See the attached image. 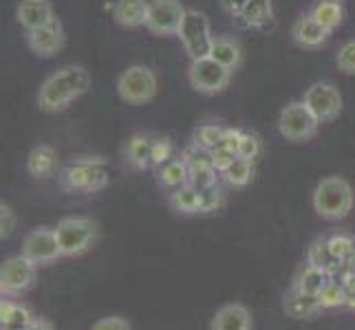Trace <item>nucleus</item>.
Here are the masks:
<instances>
[{
	"mask_svg": "<svg viewBox=\"0 0 355 330\" xmlns=\"http://www.w3.org/2000/svg\"><path fill=\"white\" fill-rule=\"evenodd\" d=\"M58 167V152L51 145L40 143L29 152L27 156V169L33 178H49L55 174Z\"/></svg>",
	"mask_w": 355,
	"mask_h": 330,
	"instance_id": "obj_19",
	"label": "nucleus"
},
{
	"mask_svg": "<svg viewBox=\"0 0 355 330\" xmlns=\"http://www.w3.org/2000/svg\"><path fill=\"white\" fill-rule=\"evenodd\" d=\"M53 229L60 242V249H62V258H78V255L87 253L95 244L97 234H100L95 220L84 216L62 218Z\"/></svg>",
	"mask_w": 355,
	"mask_h": 330,
	"instance_id": "obj_4",
	"label": "nucleus"
},
{
	"mask_svg": "<svg viewBox=\"0 0 355 330\" xmlns=\"http://www.w3.org/2000/svg\"><path fill=\"white\" fill-rule=\"evenodd\" d=\"M27 330H53V324L44 317H33V322L27 326Z\"/></svg>",
	"mask_w": 355,
	"mask_h": 330,
	"instance_id": "obj_44",
	"label": "nucleus"
},
{
	"mask_svg": "<svg viewBox=\"0 0 355 330\" xmlns=\"http://www.w3.org/2000/svg\"><path fill=\"white\" fill-rule=\"evenodd\" d=\"M210 330H252V313L243 304H223L212 315Z\"/></svg>",
	"mask_w": 355,
	"mask_h": 330,
	"instance_id": "obj_16",
	"label": "nucleus"
},
{
	"mask_svg": "<svg viewBox=\"0 0 355 330\" xmlns=\"http://www.w3.org/2000/svg\"><path fill=\"white\" fill-rule=\"evenodd\" d=\"M248 3L250 0H221V7L232 18H239L243 14V9L248 7Z\"/></svg>",
	"mask_w": 355,
	"mask_h": 330,
	"instance_id": "obj_43",
	"label": "nucleus"
},
{
	"mask_svg": "<svg viewBox=\"0 0 355 330\" xmlns=\"http://www.w3.org/2000/svg\"><path fill=\"white\" fill-rule=\"evenodd\" d=\"M27 46L31 48L33 55L44 57V59L58 55L64 46V29H62V24H60V20H53L51 24H46V27L27 31Z\"/></svg>",
	"mask_w": 355,
	"mask_h": 330,
	"instance_id": "obj_13",
	"label": "nucleus"
},
{
	"mask_svg": "<svg viewBox=\"0 0 355 330\" xmlns=\"http://www.w3.org/2000/svg\"><path fill=\"white\" fill-rule=\"evenodd\" d=\"M22 255L29 258L35 266L53 264L62 258V249L55 236V229L51 227H35L22 240Z\"/></svg>",
	"mask_w": 355,
	"mask_h": 330,
	"instance_id": "obj_10",
	"label": "nucleus"
},
{
	"mask_svg": "<svg viewBox=\"0 0 355 330\" xmlns=\"http://www.w3.org/2000/svg\"><path fill=\"white\" fill-rule=\"evenodd\" d=\"M33 322L29 309L11 300L0 302V328L3 330H22Z\"/></svg>",
	"mask_w": 355,
	"mask_h": 330,
	"instance_id": "obj_24",
	"label": "nucleus"
},
{
	"mask_svg": "<svg viewBox=\"0 0 355 330\" xmlns=\"http://www.w3.org/2000/svg\"><path fill=\"white\" fill-rule=\"evenodd\" d=\"M318 302H320L322 311H331V309H340L345 306V284L342 279H329V284L322 288V293L318 295Z\"/></svg>",
	"mask_w": 355,
	"mask_h": 330,
	"instance_id": "obj_31",
	"label": "nucleus"
},
{
	"mask_svg": "<svg viewBox=\"0 0 355 330\" xmlns=\"http://www.w3.org/2000/svg\"><path fill=\"white\" fill-rule=\"evenodd\" d=\"M329 279H331V273L324 271V268H318V266H311L307 264L300 271V275L296 277V286L298 291H302L304 295H313L318 297L322 293V288L329 284Z\"/></svg>",
	"mask_w": 355,
	"mask_h": 330,
	"instance_id": "obj_25",
	"label": "nucleus"
},
{
	"mask_svg": "<svg viewBox=\"0 0 355 330\" xmlns=\"http://www.w3.org/2000/svg\"><path fill=\"white\" fill-rule=\"evenodd\" d=\"M259 154H261V139L252 132H243V139L239 145V156L254 161V158H259Z\"/></svg>",
	"mask_w": 355,
	"mask_h": 330,
	"instance_id": "obj_37",
	"label": "nucleus"
},
{
	"mask_svg": "<svg viewBox=\"0 0 355 330\" xmlns=\"http://www.w3.org/2000/svg\"><path fill=\"white\" fill-rule=\"evenodd\" d=\"M150 0H117L113 5V18L119 27L139 29L146 27Z\"/></svg>",
	"mask_w": 355,
	"mask_h": 330,
	"instance_id": "obj_17",
	"label": "nucleus"
},
{
	"mask_svg": "<svg viewBox=\"0 0 355 330\" xmlns=\"http://www.w3.org/2000/svg\"><path fill=\"white\" fill-rule=\"evenodd\" d=\"M16 20L24 31H33L46 27L58 18L51 0H20L16 7Z\"/></svg>",
	"mask_w": 355,
	"mask_h": 330,
	"instance_id": "obj_14",
	"label": "nucleus"
},
{
	"mask_svg": "<svg viewBox=\"0 0 355 330\" xmlns=\"http://www.w3.org/2000/svg\"><path fill=\"white\" fill-rule=\"evenodd\" d=\"M210 57L216 59L218 64L227 66L230 71H236L243 53H241L239 42H234L232 38H214L212 48H210Z\"/></svg>",
	"mask_w": 355,
	"mask_h": 330,
	"instance_id": "obj_27",
	"label": "nucleus"
},
{
	"mask_svg": "<svg viewBox=\"0 0 355 330\" xmlns=\"http://www.w3.org/2000/svg\"><path fill=\"white\" fill-rule=\"evenodd\" d=\"M283 311L293 317V320H309V317L318 315L322 311L320 302L313 295H304L302 291H298L293 286L287 295L283 297Z\"/></svg>",
	"mask_w": 355,
	"mask_h": 330,
	"instance_id": "obj_18",
	"label": "nucleus"
},
{
	"mask_svg": "<svg viewBox=\"0 0 355 330\" xmlns=\"http://www.w3.org/2000/svg\"><path fill=\"white\" fill-rule=\"evenodd\" d=\"M241 139H243V130L239 128H225V134H223V141L221 145H225V148L234 150L239 154V145H241Z\"/></svg>",
	"mask_w": 355,
	"mask_h": 330,
	"instance_id": "obj_42",
	"label": "nucleus"
},
{
	"mask_svg": "<svg viewBox=\"0 0 355 330\" xmlns=\"http://www.w3.org/2000/svg\"><path fill=\"white\" fill-rule=\"evenodd\" d=\"M35 271H38V266L29 258H24L22 253L7 258L0 266V293H3V297H16L27 293L35 282Z\"/></svg>",
	"mask_w": 355,
	"mask_h": 330,
	"instance_id": "obj_9",
	"label": "nucleus"
},
{
	"mask_svg": "<svg viewBox=\"0 0 355 330\" xmlns=\"http://www.w3.org/2000/svg\"><path fill=\"white\" fill-rule=\"evenodd\" d=\"M91 330H132V326L124 320V317H117V315H111V317H102V320H97Z\"/></svg>",
	"mask_w": 355,
	"mask_h": 330,
	"instance_id": "obj_39",
	"label": "nucleus"
},
{
	"mask_svg": "<svg viewBox=\"0 0 355 330\" xmlns=\"http://www.w3.org/2000/svg\"><path fill=\"white\" fill-rule=\"evenodd\" d=\"M91 91V73L80 64H67L49 75L38 91V106L44 113H62Z\"/></svg>",
	"mask_w": 355,
	"mask_h": 330,
	"instance_id": "obj_1",
	"label": "nucleus"
},
{
	"mask_svg": "<svg viewBox=\"0 0 355 330\" xmlns=\"http://www.w3.org/2000/svg\"><path fill=\"white\" fill-rule=\"evenodd\" d=\"M177 35H179L183 48H186V53L190 55V59L210 55L214 35L210 29V20H207V16L201 14V11L186 9V16L181 20V27H179Z\"/></svg>",
	"mask_w": 355,
	"mask_h": 330,
	"instance_id": "obj_6",
	"label": "nucleus"
},
{
	"mask_svg": "<svg viewBox=\"0 0 355 330\" xmlns=\"http://www.w3.org/2000/svg\"><path fill=\"white\" fill-rule=\"evenodd\" d=\"M111 178V167L102 156H82L60 169L58 181L64 192L73 194H95L102 192Z\"/></svg>",
	"mask_w": 355,
	"mask_h": 330,
	"instance_id": "obj_2",
	"label": "nucleus"
},
{
	"mask_svg": "<svg viewBox=\"0 0 355 330\" xmlns=\"http://www.w3.org/2000/svg\"><path fill=\"white\" fill-rule=\"evenodd\" d=\"M22 330H27V328H22Z\"/></svg>",
	"mask_w": 355,
	"mask_h": 330,
	"instance_id": "obj_46",
	"label": "nucleus"
},
{
	"mask_svg": "<svg viewBox=\"0 0 355 330\" xmlns=\"http://www.w3.org/2000/svg\"><path fill=\"white\" fill-rule=\"evenodd\" d=\"M349 266H351V271H355V251H353L351 260H349Z\"/></svg>",
	"mask_w": 355,
	"mask_h": 330,
	"instance_id": "obj_45",
	"label": "nucleus"
},
{
	"mask_svg": "<svg viewBox=\"0 0 355 330\" xmlns=\"http://www.w3.org/2000/svg\"><path fill=\"white\" fill-rule=\"evenodd\" d=\"M183 16H186V7L179 0H150L146 29L153 35H159V38L177 35Z\"/></svg>",
	"mask_w": 355,
	"mask_h": 330,
	"instance_id": "obj_12",
	"label": "nucleus"
},
{
	"mask_svg": "<svg viewBox=\"0 0 355 330\" xmlns=\"http://www.w3.org/2000/svg\"><path fill=\"white\" fill-rule=\"evenodd\" d=\"M311 16L327 31H336L345 22V7H342L340 0H318V5L311 9Z\"/></svg>",
	"mask_w": 355,
	"mask_h": 330,
	"instance_id": "obj_26",
	"label": "nucleus"
},
{
	"mask_svg": "<svg viewBox=\"0 0 355 330\" xmlns=\"http://www.w3.org/2000/svg\"><path fill=\"white\" fill-rule=\"evenodd\" d=\"M320 121L315 119V115L307 108L304 102H291L280 110L278 117V132L283 134V139L291 143H304L315 137Z\"/></svg>",
	"mask_w": 355,
	"mask_h": 330,
	"instance_id": "obj_7",
	"label": "nucleus"
},
{
	"mask_svg": "<svg viewBox=\"0 0 355 330\" xmlns=\"http://www.w3.org/2000/svg\"><path fill=\"white\" fill-rule=\"evenodd\" d=\"M173 152H175V145L168 137H157L153 139V165L162 167L168 161H173Z\"/></svg>",
	"mask_w": 355,
	"mask_h": 330,
	"instance_id": "obj_34",
	"label": "nucleus"
},
{
	"mask_svg": "<svg viewBox=\"0 0 355 330\" xmlns=\"http://www.w3.org/2000/svg\"><path fill=\"white\" fill-rule=\"evenodd\" d=\"M221 205H223V199H221V192H218L216 187H214V190L203 192V214L216 212Z\"/></svg>",
	"mask_w": 355,
	"mask_h": 330,
	"instance_id": "obj_41",
	"label": "nucleus"
},
{
	"mask_svg": "<svg viewBox=\"0 0 355 330\" xmlns=\"http://www.w3.org/2000/svg\"><path fill=\"white\" fill-rule=\"evenodd\" d=\"M188 163V161H186ZM190 167V178L188 183L192 187H197L199 192H207L216 187V167L210 161H201V163H188Z\"/></svg>",
	"mask_w": 355,
	"mask_h": 330,
	"instance_id": "obj_29",
	"label": "nucleus"
},
{
	"mask_svg": "<svg viewBox=\"0 0 355 330\" xmlns=\"http://www.w3.org/2000/svg\"><path fill=\"white\" fill-rule=\"evenodd\" d=\"M223 178L232 187H245L254 178V161H250V158H243V156H236L234 161L230 163V167L223 172Z\"/></svg>",
	"mask_w": 355,
	"mask_h": 330,
	"instance_id": "obj_30",
	"label": "nucleus"
},
{
	"mask_svg": "<svg viewBox=\"0 0 355 330\" xmlns=\"http://www.w3.org/2000/svg\"><path fill=\"white\" fill-rule=\"evenodd\" d=\"M329 240V247H331L334 255L340 260V262H349L351 260V255L355 251V240L345 236V234H336L331 238H327Z\"/></svg>",
	"mask_w": 355,
	"mask_h": 330,
	"instance_id": "obj_33",
	"label": "nucleus"
},
{
	"mask_svg": "<svg viewBox=\"0 0 355 330\" xmlns=\"http://www.w3.org/2000/svg\"><path fill=\"white\" fill-rule=\"evenodd\" d=\"M170 210L183 214V216H194V214H203V192L197 187H192L190 183L183 187H177L170 194Z\"/></svg>",
	"mask_w": 355,
	"mask_h": 330,
	"instance_id": "obj_22",
	"label": "nucleus"
},
{
	"mask_svg": "<svg viewBox=\"0 0 355 330\" xmlns=\"http://www.w3.org/2000/svg\"><path fill=\"white\" fill-rule=\"evenodd\" d=\"M313 210L324 220H342L353 210V187L342 176H327L313 190Z\"/></svg>",
	"mask_w": 355,
	"mask_h": 330,
	"instance_id": "obj_3",
	"label": "nucleus"
},
{
	"mask_svg": "<svg viewBox=\"0 0 355 330\" xmlns=\"http://www.w3.org/2000/svg\"><path fill=\"white\" fill-rule=\"evenodd\" d=\"M210 154H212V165L216 167V172H221V174L230 167V163L239 156L234 150L225 148V145H216L214 150H210Z\"/></svg>",
	"mask_w": 355,
	"mask_h": 330,
	"instance_id": "obj_38",
	"label": "nucleus"
},
{
	"mask_svg": "<svg viewBox=\"0 0 355 330\" xmlns=\"http://www.w3.org/2000/svg\"><path fill=\"white\" fill-rule=\"evenodd\" d=\"M18 225V216L7 203H0V238H9Z\"/></svg>",
	"mask_w": 355,
	"mask_h": 330,
	"instance_id": "obj_36",
	"label": "nucleus"
},
{
	"mask_svg": "<svg viewBox=\"0 0 355 330\" xmlns=\"http://www.w3.org/2000/svg\"><path fill=\"white\" fill-rule=\"evenodd\" d=\"M342 284H345V309L355 311V271L342 277Z\"/></svg>",
	"mask_w": 355,
	"mask_h": 330,
	"instance_id": "obj_40",
	"label": "nucleus"
},
{
	"mask_svg": "<svg viewBox=\"0 0 355 330\" xmlns=\"http://www.w3.org/2000/svg\"><path fill=\"white\" fill-rule=\"evenodd\" d=\"M302 102L307 104V108L315 115V119L320 124H329V121H336L342 113V95L340 91L329 82H315L304 91Z\"/></svg>",
	"mask_w": 355,
	"mask_h": 330,
	"instance_id": "obj_11",
	"label": "nucleus"
},
{
	"mask_svg": "<svg viewBox=\"0 0 355 330\" xmlns=\"http://www.w3.org/2000/svg\"><path fill=\"white\" fill-rule=\"evenodd\" d=\"M223 134H225L223 126H218V124H203V126L197 128V132H194V143L201 145V148H205V150H214L216 145H221Z\"/></svg>",
	"mask_w": 355,
	"mask_h": 330,
	"instance_id": "obj_32",
	"label": "nucleus"
},
{
	"mask_svg": "<svg viewBox=\"0 0 355 330\" xmlns=\"http://www.w3.org/2000/svg\"><path fill=\"white\" fill-rule=\"evenodd\" d=\"M236 20L245 29H265L274 22V0H250Z\"/></svg>",
	"mask_w": 355,
	"mask_h": 330,
	"instance_id": "obj_20",
	"label": "nucleus"
},
{
	"mask_svg": "<svg viewBox=\"0 0 355 330\" xmlns=\"http://www.w3.org/2000/svg\"><path fill=\"white\" fill-rule=\"evenodd\" d=\"M340 3H342V0H340Z\"/></svg>",
	"mask_w": 355,
	"mask_h": 330,
	"instance_id": "obj_47",
	"label": "nucleus"
},
{
	"mask_svg": "<svg viewBox=\"0 0 355 330\" xmlns=\"http://www.w3.org/2000/svg\"><path fill=\"white\" fill-rule=\"evenodd\" d=\"M159 89L157 75L150 66L144 64H132L128 66L117 80V95L121 97V102H126L130 106H141L155 100Z\"/></svg>",
	"mask_w": 355,
	"mask_h": 330,
	"instance_id": "obj_5",
	"label": "nucleus"
},
{
	"mask_svg": "<svg viewBox=\"0 0 355 330\" xmlns=\"http://www.w3.org/2000/svg\"><path fill=\"white\" fill-rule=\"evenodd\" d=\"M307 264L318 266V268H324V271H329V273L334 275V271H336V268H338L342 262L334 255L331 247H329V240H327V238H318V240L311 242V247H309Z\"/></svg>",
	"mask_w": 355,
	"mask_h": 330,
	"instance_id": "obj_28",
	"label": "nucleus"
},
{
	"mask_svg": "<svg viewBox=\"0 0 355 330\" xmlns=\"http://www.w3.org/2000/svg\"><path fill=\"white\" fill-rule=\"evenodd\" d=\"M157 178H159V185L166 187V190H177V187H183L188 185V178H190V167L186 163V158H173V161H168L166 165L159 167L157 172Z\"/></svg>",
	"mask_w": 355,
	"mask_h": 330,
	"instance_id": "obj_23",
	"label": "nucleus"
},
{
	"mask_svg": "<svg viewBox=\"0 0 355 330\" xmlns=\"http://www.w3.org/2000/svg\"><path fill=\"white\" fill-rule=\"evenodd\" d=\"M124 156L132 169H146L153 165V137L144 132L132 134L124 148Z\"/></svg>",
	"mask_w": 355,
	"mask_h": 330,
	"instance_id": "obj_21",
	"label": "nucleus"
},
{
	"mask_svg": "<svg viewBox=\"0 0 355 330\" xmlns=\"http://www.w3.org/2000/svg\"><path fill=\"white\" fill-rule=\"evenodd\" d=\"M188 80H190V86L197 93L212 97V95L223 93L230 86L232 71L223 64H218L210 55H205L190 62Z\"/></svg>",
	"mask_w": 355,
	"mask_h": 330,
	"instance_id": "obj_8",
	"label": "nucleus"
},
{
	"mask_svg": "<svg viewBox=\"0 0 355 330\" xmlns=\"http://www.w3.org/2000/svg\"><path fill=\"white\" fill-rule=\"evenodd\" d=\"M336 64L345 75H355V40H349L340 46V51L336 55Z\"/></svg>",
	"mask_w": 355,
	"mask_h": 330,
	"instance_id": "obj_35",
	"label": "nucleus"
},
{
	"mask_svg": "<svg viewBox=\"0 0 355 330\" xmlns=\"http://www.w3.org/2000/svg\"><path fill=\"white\" fill-rule=\"evenodd\" d=\"M331 31H327L320 22H318L311 14L300 16L291 27V38L300 48H320L327 40Z\"/></svg>",
	"mask_w": 355,
	"mask_h": 330,
	"instance_id": "obj_15",
	"label": "nucleus"
}]
</instances>
